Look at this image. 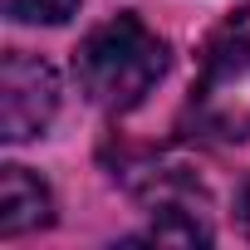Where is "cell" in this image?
<instances>
[{
  "label": "cell",
  "instance_id": "1",
  "mask_svg": "<svg viewBox=\"0 0 250 250\" xmlns=\"http://www.w3.org/2000/svg\"><path fill=\"white\" fill-rule=\"evenodd\" d=\"M167 69V44L138 20L118 15L98 25L79 54H74V79L98 108H133Z\"/></svg>",
  "mask_w": 250,
  "mask_h": 250
},
{
  "label": "cell",
  "instance_id": "2",
  "mask_svg": "<svg viewBox=\"0 0 250 250\" xmlns=\"http://www.w3.org/2000/svg\"><path fill=\"white\" fill-rule=\"evenodd\" d=\"M191 118L206 138L221 143L250 138V35H230L206 54L191 93Z\"/></svg>",
  "mask_w": 250,
  "mask_h": 250
},
{
  "label": "cell",
  "instance_id": "3",
  "mask_svg": "<svg viewBox=\"0 0 250 250\" xmlns=\"http://www.w3.org/2000/svg\"><path fill=\"white\" fill-rule=\"evenodd\" d=\"M59 108V79L35 54H5L0 64V138L25 143L49 128Z\"/></svg>",
  "mask_w": 250,
  "mask_h": 250
},
{
  "label": "cell",
  "instance_id": "4",
  "mask_svg": "<svg viewBox=\"0 0 250 250\" xmlns=\"http://www.w3.org/2000/svg\"><path fill=\"white\" fill-rule=\"evenodd\" d=\"M49 187L25 167H0V235H25L49 226Z\"/></svg>",
  "mask_w": 250,
  "mask_h": 250
},
{
  "label": "cell",
  "instance_id": "5",
  "mask_svg": "<svg viewBox=\"0 0 250 250\" xmlns=\"http://www.w3.org/2000/svg\"><path fill=\"white\" fill-rule=\"evenodd\" d=\"M79 10V0H5V15L25 25H64Z\"/></svg>",
  "mask_w": 250,
  "mask_h": 250
},
{
  "label": "cell",
  "instance_id": "6",
  "mask_svg": "<svg viewBox=\"0 0 250 250\" xmlns=\"http://www.w3.org/2000/svg\"><path fill=\"white\" fill-rule=\"evenodd\" d=\"M235 221H240V230L250 235V182L240 187V201H235Z\"/></svg>",
  "mask_w": 250,
  "mask_h": 250
}]
</instances>
